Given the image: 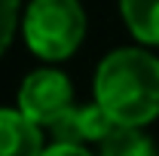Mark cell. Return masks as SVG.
Wrapping results in <instances>:
<instances>
[{
	"instance_id": "obj_1",
	"label": "cell",
	"mask_w": 159,
	"mask_h": 156,
	"mask_svg": "<svg viewBox=\"0 0 159 156\" xmlns=\"http://www.w3.org/2000/svg\"><path fill=\"white\" fill-rule=\"evenodd\" d=\"M92 98L113 122L150 126L159 119V55L153 46H116L95 64Z\"/></svg>"
},
{
	"instance_id": "obj_2",
	"label": "cell",
	"mask_w": 159,
	"mask_h": 156,
	"mask_svg": "<svg viewBox=\"0 0 159 156\" xmlns=\"http://www.w3.org/2000/svg\"><path fill=\"white\" fill-rule=\"evenodd\" d=\"M89 19L80 0H28L21 9V40L40 61L61 64L86 40Z\"/></svg>"
},
{
	"instance_id": "obj_3",
	"label": "cell",
	"mask_w": 159,
	"mask_h": 156,
	"mask_svg": "<svg viewBox=\"0 0 159 156\" xmlns=\"http://www.w3.org/2000/svg\"><path fill=\"white\" fill-rule=\"evenodd\" d=\"M74 104H77V95H74L70 77L58 64H49V61H43L31 74H25L16 92V107L28 119H34L40 129H49Z\"/></svg>"
},
{
	"instance_id": "obj_4",
	"label": "cell",
	"mask_w": 159,
	"mask_h": 156,
	"mask_svg": "<svg viewBox=\"0 0 159 156\" xmlns=\"http://www.w3.org/2000/svg\"><path fill=\"white\" fill-rule=\"evenodd\" d=\"M110 129H113V119L107 117L104 107L92 98V101H86V104L67 107V110L46 129V135H52V141L77 144L83 150H89V147H98Z\"/></svg>"
},
{
	"instance_id": "obj_5",
	"label": "cell",
	"mask_w": 159,
	"mask_h": 156,
	"mask_svg": "<svg viewBox=\"0 0 159 156\" xmlns=\"http://www.w3.org/2000/svg\"><path fill=\"white\" fill-rule=\"evenodd\" d=\"M46 147V129L19 107H0V156H37Z\"/></svg>"
},
{
	"instance_id": "obj_6",
	"label": "cell",
	"mask_w": 159,
	"mask_h": 156,
	"mask_svg": "<svg viewBox=\"0 0 159 156\" xmlns=\"http://www.w3.org/2000/svg\"><path fill=\"white\" fill-rule=\"evenodd\" d=\"M116 6L129 34L144 46L159 49V0H116Z\"/></svg>"
},
{
	"instance_id": "obj_7",
	"label": "cell",
	"mask_w": 159,
	"mask_h": 156,
	"mask_svg": "<svg viewBox=\"0 0 159 156\" xmlns=\"http://www.w3.org/2000/svg\"><path fill=\"white\" fill-rule=\"evenodd\" d=\"M95 150L101 156H150V153H156V144L144 132V126L113 122V129L104 135V141Z\"/></svg>"
},
{
	"instance_id": "obj_8",
	"label": "cell",
	"mask_w": 159,
	"mask_h": 156,
	"mask_svg": "<svg viewBox=\"0 0 159 156\" xmlns=\"http://www.w3.org/2000/svg\"><path fill=\"white\" fill-rule=\"evenodd\" d=\"M21 9H25L21 0H0V58L21 31Z\"/></svg>"
}]
</instances>
